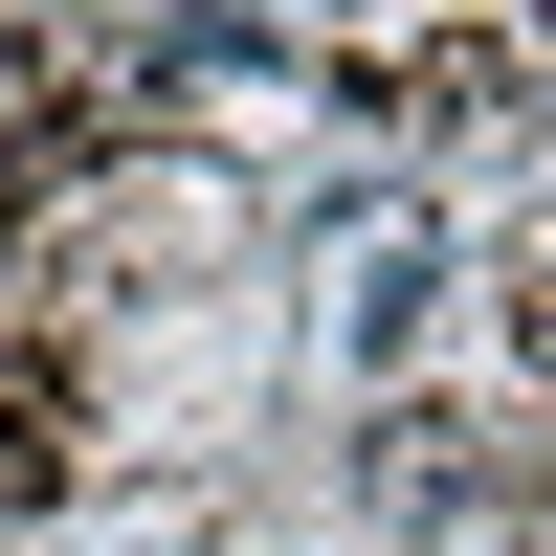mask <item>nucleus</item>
I'll use <instances>...</instances> for the list:
<instances>
[{"instance_id": "1", "label": "nucleus", "mask_w": 556, "mask_h": 556, "mask_svg": "<svg viewBox=\"0 0 556 556\" xmlns=\"http://www.w3.org/2000/svg\"><path fill=\"white\" fill-rule=\"evenodd\" d=\"M424 290H445V245H401V223H379V245H356V290H334V334L401 356V334H424Z\"/></svg>"}]
</instances>
